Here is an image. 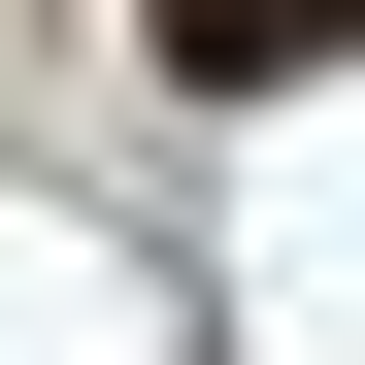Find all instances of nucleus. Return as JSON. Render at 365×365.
Returning <instances> with one entry per match:
<instances>
[{"instance_id": "f257e3e1", "label": "nucleus", "mask_w": 365, "mask_h": 365, "mask_svg": "<svg viewBox=\"0 0 365 365\" xmlns=\"http://www.w3.org/2000/svg\"><path fill=\"white\" fill-rule=\"evenodd\" d=\"M133 34H166V67H200V100H299V67H332V34H365V0H133Z\"/></svg>"}]
</instances>
